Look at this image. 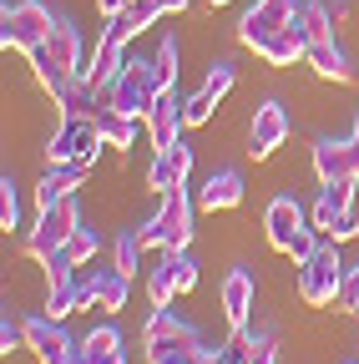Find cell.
<instances>
[{
	"instance_id": "obj_18",
	"label": "cell",
	"mask_w": 359,
	"mask_h": 364,
	"mask_svg": "<svg viewBox=\"0 0 359 364\" xmlns=\"http://www.w3.org/2000/svg\"><path fill=\"white\" fill-rule=\"evenodd\" d=\"M354 182L359 177H339V182H324L319 188V203H314V228H319V233H329L334 218L354 208Z\"/></svg>"
},
{
	"instance_id": "obj_6",
	"label": "cell",
	"mask_w": 359,
	"mask_h": 364,
	"mask_svg": "<svg viewBox=\"0 0 359 364\" xmlns=\"http://www.w3.org/2000/svg\"><path fill=\"white\" fill-rule=\"evenodd\" d=\"M76 228H81V208H76V198H61L56 208H46V213L36 218L31 238H26V253L46 263V258H51V253H56V248L76 233Z\"/></svg>"
},
{
	"instance_id": "obj_40",
	"label": "cell",
	"mask_w": 359,
	"mask_h": 364,
	"mask_svg": "<svg viewBox=\"0 0 359 364\" xmlns=\"http://www.w3.org/2000/svg\"><path fill=\"white\" fill-rule=\"evenodd\" d=\"M329 243H349V238H359V213L349 208V213H339L334 218V228H329V233H324Z\"/></svg>"
},
{
	"instance_id": "obj_13",
	"label": "cell",
	"mask_w": 359,
	"mask_h": 364,
	"mask_svg": "<svg viewBox=\"0 0 359 364\" xmlns=\"http://www.w3.org/2000/svg\"><path fill=\"white\" fill-rule=\"evenodd\" d=\"M86 172H92V162H66V167H51L46 177L36 182V208L46 213V208H56L61 198H71L81 182H86Z\"/></svg>"
},
{
	"instance_id": "obj_28",
	"label": "cell",
	"mask_w": 359,
	"mask_h": 364,
	"mask_svg": "<svg viewBox=\"0 0 359 364\" xmlns=\"http://www.w3.org/2000/svg\"><path fill=\"white\" fill-rule=\"evenodd\" d=\"M294 21H299V31L309 36V46H314V41H334V26H329L334 16H329V6H304Z\"/></svg>"
},
{
	"instance_id": "obj_32",
	"label": "cell",
	"mask_w": 359,
	"mask_h": 364,
	"mask_svg": "<svg viewBox=\"0 0 359 364\" xmlns=\"http://www.w3.org/2000/svg\"><path fill=\"white\" fill-rule=\"evenodd\" d=\"M152 66H157V81H162V86H177V36H162Z\"/></svg>"
},
{
	"instance_id": "obj_22",
	"label": "cell",
	"mask_w": 359,
	"mask_h": 364,
	"mask_svg": "<svg viewBox=\"0 0 359 364\" xmlns=\"http://www.w3.org/2000/svg\"><path fill=\"white\" fill-rule=\"evenodd\" d=\"M46 51H51V61H56L61 71L86 76V66H81V36H76V26L56 21V26H51V41H46Z\"/></svg>"
},
{
	"instance_id": "obj_20",
	"label": "cell",
	"mask_w": 359,
	"mask_h": 364,
	"mask_svg": "<svg viewBox=\"0 0 359 364\" xmlns=\"http://www.w3.org/2000/svg\"><path fill=\"white\" fill-rule=\"evenodd\" d=\"M122 66H127V46H122V41H112V36L102 31L97 51H92V71H86V81H92L97 91H107V86L122 76Z\"/></svg>"
},
{
	"instance_id": "obj_42",
	"label": "cell",
	"mask_w": 359,
	"mask_h": 364,
	"mask_svg": "<svg viewBox=\"0 0 359 364\" xmlns=\"http://www.w3.org/2000/svg\"><path fill=\"white\" fill-rule=\"evenodd\" d=\"M344 304H349V314H359V268L344 279Z\"/></svg>"
},
{
	"instance_id": "obj_17",
	"label": "cell",
	"mask_w": 359,
	"mask_h": 364,
	"mask_svg": "<svg viewBox=\"0 0 359 364\" xmlns=\"http://www.w3.org/2000/svg\"><path fill=\"white\" fill-rule=\"evenodd\" d=\"M223 309H228L233 329H248V318H253V273L248 268H233L223 279Z\"/></svg>"
},
{
	"instance_id": "obj_14",
	"label": "cell",
	"mask_w": 359,
	"mask_h": 364,
	"mask_svg": "<svg viewBox=\"0 0 359 364\" xmlns=\"http://www.w3.org/2000/svg\"><path fill=\"white\" fill-rule=\"evenodd\" d=\"M213 349L198 339V329H188V334H177V339H157V344H147V364H203Z\"/></svg>"
},
{
	"instance_id": "obj_39",
	"label": "cell",
	"mask_w": 359,
	"mask_h": 364,
	"mask_svg": "<svg viewBox=\"0 0 359 364\" xmlns=\"http://www.w3.org/2000/svg\"><path fill=\"white\" fill-rule=\"evenodd\" d=\"M243 364H279V344H274V334H253Z\"/></svg>"
},
{
	"instance_id": "obj_16",
	"label": "cell",
	"mask_w": 359,
	"mask_h": 364,
	"mask_svg": "<svg viewBox=\"0 0 359 364\" xmlns=\"http://www.w3.org/2000/svg\"><path fill=\"white\" fill-rule=\"evenodd\" d=\"M258 56H263L268 66H294V61L309 56V36L299 31V21H289L284 31H274V36L258 46Z\"/></svg>"
},
{
	"instance_id": "obj_23",
	"label": "cell",
	"mask_w": 359,
	"mask_h": 364,
	"mask_svg": "<svg viewBox=\"0 0 359 364\" xmlns=\"http://www.w3.org/2000/svg\"><path fill=\"white\" fill-rule=\"evenodd\" d=\"M304 61H309L314 71H319L324 81H339V86H349V81H354V71H349V61H344V51H339L334 41H314Z\"/></svg>"
},
{
	"instance_id": "obj_25",
	"label": "cell",
	"mask_w": 359,
	"mask_h": 364,
	"mask_svg": "<svg viewBox=\"0 0 359 364\" xmlns=\"http://www.w3.org/2000/svg\"><path fill=\"white\" fill-rule=\"evenodd\" d=\"M31 71H36V81H41V91H51V102H61L66 91H71V71H61L56 61H51V51L41 46V51H31Z\"/></svg>"
},
{
	"instance_id": "obj_10",
	"label": "cell",
	"mask_w": 359,
	"mask_h": 364,
	"mask_svg": "<svg viewBox=\"0 0 359 364\" xmlns=\"http://www.w3.org/2000/svg\"><path fill=\"white\" fill-rule=\"evenodd\" d=\"M289 132H294L289 112H284L279 102H263V107L253 112V127H248V152H253V157H268L274 147L289 142Z\"/></svg>"
},
{
	"instance_id": "obj_37",
	"label": "cell",
	"mask_w": 359,
	"mask_h": 364,
	"mask_svg": "<svg viewBox=\"0 0 359 364\" xmlns=\"http://www.w3.org/2000/svg\"><path fill=\"white\" fill-rule=\"evenodd\" d=\"M162 258L172 263V279H177V289H183V294L198 289V263L188 258V248H183V253H162Z\"/></svg>"
},
{
	"instance_id": "obj_34",
	"label": "cell",
	"mask_w": 359,
	"mask_h": 364,
	"mask_svg": "<svg viewBox=\"0 0 359 364\" xmlns=\"http://www.w3.org/2000/svg\"><path fill=\"white\" fill-rule=\"evenodd\" d=\"M76 314V279L71 284H56L51 299H46V318H71Z\"/></svg>"
},
{
	"instance_id": "obj_9",
	"label": "cell",
	"mask_w": 359,
	"mask_h": 364,
	"mask_svg": "<svg viewBox=\"0 0 359 364\" xmlns=\"http://www.w3.org/2000/svg\"><path fill=\"white\" fill-rule=\"evenodd\" d=\"M294 16H299V11H294V0H258V6L238 21V41L258 51V46H263L268 36H274V31H284Z\"/></svg>"
},
{
	"instance_id": "obj_8",
	"label": "cell",
	"mask_w": 359,
	"mask_h": 364,
	"mask_svg": "<svg viewBox=\"0 0 359 364\" xmlns=\"http://www.w3.org/2000/svg\"><path fill=\"white\" fill-rule=\"evenodd\" d=\"M188 177H193V147L188 142H172V147H157L152 167H147V188L157 198H167L172 188H188Z\"/></svg>"
},
{
	"instance_id": "obj_45",
	"label": "cell",
	"mask_w": 359,
	"mask_h": 364,
	"mask_svg": "<svg viewBox=\"0 0 359 364\" xmlns=\"http://www.w3.org/2000/svg\"><path fill=\"white\" fill-rule=\"evenodd\" d=\"M61 364H92V354H86V344H76V349H71Z\"/></svg>"
},
{
	"instance_id": "obj_46",
	"label": "cell",
	"mask_w": 359,
	"mask_h": 364,
	"mask_svg": "<svg viewBox=\"0 0 359 364\" xmlns=\"http://www.w3.org/2000/svg\"><path fill=\"white\" fill-rule=\"evenodd\" d=\"M349 157H354V177H359V122H354V132H349Z\"/></svg>"
},
{
	"instance_id": "obj_44",
	"label": "cell",
	"mask_w": 359,
	"mask_h": 364,
	"mask_svg": "<svg viewBox=\"0 0 359 364\" xmlns=\"http://www.w3.org/2000/svg\"><path fill=\"white\" fill-rule=\"evenodd\" d=\"M157 6H162V16H177V11H188L193 0H157Z\"/></svg>"
},
{
	"instance_id": "obj_30",
	"label": "cell",
	"mask_w": 359,
	"mask_h": 364,
	"mask_svg": "<svg viewBox=\"0 0 359 364\" xmlns=\"http://www.w3.org/2000/svg\"><path fill=\"white\" fill-rule=\"evenodd\" d=\"M177 334H188V324L177 318L172 309H157L147 318V329H142V344H157V339H177Z\"/></svg>"
},
{
	"instance_id": "obj_12",
	"label": "cell",
	"mask_w": 359,
	"mask_h": 364,
	"mask_svg": "<svg viewBox=\"0 0 359 364\" xmlns=\"http://www.w3.org/2000/svg\"><path fill=\"white\" fill-rule=\"evenodd\" d=\"M263 228H268V243H274L279 253H289L294 248V238L304 233V208H299V198H274L268 203V213H263Z\"/></svg>"
},
{
	"instance_id": "obj_19",
	"label": "cell",
	"mask_w": 359,
	"mask_h": 364,
	"mask_svg": "<svg viewBox=\"0 0 359 364\" xmlns=\"http://www.w3.org/2000/svg\"><path fill=\"white\" fill-rule=\"evenodd\" d=\"M157 21H162V6H157V0H132L122 16H112V21H107V36L127 46L132 36H142V31H147V26H157Z\"/></svg>"
},
{
	"instance_id": "obj_1",
	"label": "cell",
	"mask_w": 359,
	"mask_h": 364,
	"mask_svg": "<svg viewBox=\"0 0 359 364\" xmlns=\"http://www.w3.org/2000/svg\"><path fill=\"white\" fill-rule=\"evenodd\" d=\"M137 233H142L147 248L183 253V248L193 243V198H188V188H172V193L162 198V208L137 228Z\"/></svg>"
},
{
	"instance_id": "obj_2",
	"label": "cell",
	"mask_w": 359,
	"mask_h": 364,
	"mask_svg": "<svg viewBox=\"0 0 359 364\" xmlns=\"http://www.w3.org/2000/svg\"><path fill=\"white\" fill-rule=\"evenodd\" d=\"M344 263H339V243H319L304 263H299V299L309 309H329L344 294Z\"/></svg>"
},
{
	"instance_id": "obj_5",
	"label": "cell",
	"mask_w": 359,
	"mask_h": 364,
	"mask_svg": "<svg viewBox=\"0 0 359 364\" xmlns=\"http://www.w3.org/2000/svg\"><path fill=\"white\" fill-rule=\"evenodd\" d=\"M102 127L97 117H66L61 132L51 136V147H46V167H66V162H97L102 152Z\"/></svg>"
},
{
	"instance_id": "obj_24",
	"label": "cell",
	"mask_w": 359,
	"mask_h": 364,
	"mask_svg": "<svg viewBox=\"0 0 359 364\" xmlns=\"http://www.w3.org/2000/svg\"><path fill=\"white\" fill-rule=\"evenodd\" d=\"M137 122H142V117L117 112V107H102V112H97V127H102V142H107V147H132V142H137Z\"/></svg>"
},
{
	"instance_id": "obj_33",
	"label": "cell",
	"mask_w": 359,
	"mask_h": 364,
	"mask_svg": "<svg viewBox=\"0 0 359 364\" xmlns=\"http://www.w3.org/2000/svg\"><path fill=\"white\" fill-rule=\"evenodd\" d=\"M142 248H147V243H142V233H122V238H117V268L127 273V279L137 273V263H142Z\"/></svg>"
},
{
	"instance_id": "obj_21",
	"label": "cell",
	"mask_w": 359,
	"mask_h": 364,
	"mask_svg": "<svg viewBox=\"0 0 359 364\" xmlns=\"http://www.w3.org/2000/svg\"><path fill=\"white\" fill-rule=\"evenodd\" d=\"M314 177L319 182H339V177H354V157H349V142H314Z\"/></svg>"
},
{
	"instance_id": "obj_43",
	"label": "cell",
	"mask_w": 359,
	"mask_h": 364,
	"mask_svg": "<svg viewBox=\"0 0 359 364\" xmlns=\"http://www.w3.org/2000/svg\"><path fill=\"white\" fill-rule=\"evenodd\" d=\"M127 6H132V0H97V11H102V16H107V21H112V16H122V11H127Z\"/></svg>"
},
{
	"instance_id": "obj_29",
	"label": "cell",
	"mask_w": 359,
	"mask_h": 364,
	"mask_svg": "<svg viewBox=\"0 0 359 364\" xmlns=\"http://www.w3.org/2000/svg\"><path fill=\"white\" fill-rule=\"evenodd\" d=\"M177 294L183 289H177V279H172V263L162 258V268H152V279H147V299H152V309H172Z\"/></svg>"
},
{
	"instance_id": "obj_38",
	"label": "cell",
	"mask_w": 359,
	"mask_h": 364,
	"mask_svg": "<svg viewBox=\"0 0 359 364\" xmlns=\"http://www.w3.org/2000/svg\"><path fill=\"white\" fill-rule=\"evenodd\" d=\"M213 107H218V97H208V91L188 97V102H183V112H188V127H208V122H213Z\"/></svg>"
},
{
	"instance_id": "obj_27",
	"label": "cell",
	"mask_w": 359,
	"mask_h": 364,
	"mask_svg": "<svg viewBox=\"0 0 359 364\" xmlns=\"http://www.w3.org/2000/svg\"><path fill=\"white\" fill-rule=\"evenodd\" d=\"M127 284H132V279H127L117 263H112V268H97V309H112V314H117V309L127 304Z\"/></svg>"
},
{
	"instance_id": "obj_35",
	"label": "cell",
	"mask_w": 359,
	"mask_h": 364,
	"mask_svg": "<svg viewBox=\"0 0 359 364\" xmlns=\"http://www.w3.org/2000/svg\"><path fill=\"white\" fill-rule=\"evenodd\" d=\"M233 81H238V71L228 66V61H213V71H208V81H203V91H208V97H228V91H233Z\"/></svg>"
},
{
	"instance_id": "obj_49",
	"label": "cell",
	"mask_w": 359,
	"mask_h": 364,
	"mask_svg": "<svg viewBox=\"0 0 359 364\" xmlns=\"http://www.w3.org/2000/svg\"><path fill=\"white\" fill-rule=\"evenodd\" d=\"M354 364H359V359H354Z\"/></svg>"
},
{
	"instance_id": "obj_48",
	"label": "cell",
	"mask_w": 359,
	"mask_h": 364,
	"mask_svg": "<svg viewBox=\"0 0 359 364\" xmlns=\"http://www.w3.org/2000/svg\"><path fill=\"white\" fill-rule=\"evenodd\" d=\"M208 6H233V0H208Z\"/></svg>"
},
{
	"instance_id": "obj_15",
	"label": "cell",
	"mask_w": 359,
	"mask_h": 364,
	"mask_svg": "<svg viewBox=\"0 0 359 364\" xmlns=\"http://www.w3.org/2000/svg\"><path fill=\"white\" fill-rule=\"evenodd\" d=\"M238 203H243V177L228 172V167L213 172L203 188H198V208H203V213H228V208H238Z\"/></svg>"
},
{
	"instance_id": "obj_7",
	"label": "cell",
	"mask_w": 359,
	"mask_h": 364,
	"mask_svg": "<svg viewBox=\"0 0 359 364\" xmlns=\"http://www.w3.org/2000/svg\"><path fill=\"white\" fill-rule=\"evenodd\" d=\"M142 122H147L152 147H172V142H183V132H188V112H183V97H177V86H162V91H157V102H152V112H147Z\"/></svg>"
},
{
	"instance_id": "obj_26",
	"label": "cell",
	"mask_w": 359,
	"mask_h": 364,
	"mask_svg": "<svg viewBox=\"0 0 359 364\" xmlns=\"http://www.w3.org/2000/svg\"><path fill=\"white\" fill-rule=\"evenodd\" d=\"M81 344H86V354H92V364H127V354H122V334H117L112 324L92 329Z\"/></svg>"
},
{
	"instance_id": "obj_4",
	"label": "cell",
	"mask_w": 359,
	"mask_h": 364,
	"mask_svg": "<svg viewBox=\"0 0 359 364\" xmlns=\"http://www.w3.org/2000/svg\"><path fill=\"white\" fill-rule=\"evenodd\" d=\"M157 91H162V81H157V66L152 61H132L127 56V66H122V76L102 91V107H117V112H132V117H147L152 112V102H157Z\"/></svg>"
},
{
	"instance_id": "obj_41",
	"label": "cell",
	"mask_w": 359,
	"mask_h": 364,
	"mask_svg": "<svg viewBox=\"0 0 359 364\" xmlns=\"http://www.w3.org/2000/svg\"><path fill=\"white\" fill-rule=\"evenodd\" d=\"M21 344H26V324H11V318H6V329H0V349L11 354V349H21Z\"/></svg>"
},
{
	"instance_id": "obj_31",
	"label": "cell",
	"mask_w": 359,
	"mask_h": 364,
	"mask_svg": "<svg viewBox=\"0 0 359 364\" xmlns=\"http://www.w3.org/2000/svg\"><path fill=\"white\" fill-rule=\"evenodd\" d=\"M97 248H102V243H97V233H92V228H76V233L61 243V253H66L76 268H86V263H92V258H97Z\"/></svg>"
},
{
	"instance_id": "obj_36",
	"label": "cell",
	"mask_w": 359,
	"mask_h": 364,
	"mask_svg": "<svg viewBox=\"0 0 359 364\" xmlns=\"http://www.w3.org/2000/svg\"><path fill=\"white\" fill-rule=\"evenodd\" d=\"M0 228H6V233H11V228H21V198H16V182H11V177L0 182Z\"/></svg>"
},
{
	"instance_id": "obj_11",
	"label": "cell",
	"mask_w": 359,
	"mask_h": 364,
	"mask_svg": "<svg viewBox=\"0 0 359 364\" xmlns=\"http://www.w3.org/2000/svg\"><path fill=\"white\" fill-rule=\"evenodd\" d=\"M26 349H31L41 364H61V359L76 349V339L61 329V318H26Z\"/></svg>"
},
{
	"instance_id": "obj_3",
	"label": "cell",
	"mask_w": 359,
	"mask_h": 364,
	"mask_svg": "<svg viewBox=\"0 0 359 364\" xmlns=\"http://www.w3.org/2000/svg\"><path fill=\"white\" fill-rule=\"evenodd\" d=\"M51 11L41 6V0H16V6H6V16H0V46L6 51H41V46L51 41Z\"/></svg>"
},
{
	"instance_id": "obj_47",
	"label": "cell",
	"mask_w": 359,
	"mask_h": 364,
	"mask_svg": "<svg viewBox=\"0 0 359 364\" xmlns=\"http://www.w3.org/2000/svg\"><path fill=\"white\" fill-rule=\"evenodd\" d=\"M203 364H233V359H228V354H223V349H213V354H208Z\"/></svg>"
}]
</instances>
